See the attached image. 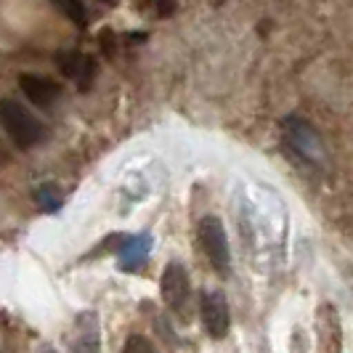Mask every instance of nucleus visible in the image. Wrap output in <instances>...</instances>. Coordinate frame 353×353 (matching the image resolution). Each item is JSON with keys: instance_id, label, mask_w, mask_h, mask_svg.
Listing matches in <instances>:
<instances>
[{"instance_id": "obj_1", "label": "nucleus", "mask_w": 353, "mask_h": 353, "mask_svg": "<svg viewBox=\"0 0 353 353\" xmlns=\"http://www.w3.org/2000/svg\"><path fill=\"white\" fill-rule=\"evenodd\" d=\"M0 120H3V130L19 149H30L43 139V125L37 123V117L21 106L14 99H6L0 104Z\"/></svg>"}, {"instance_id": "obj_2", "label": "nucleus", "mask_w": 353, "mask_h": 353, "mask_svg": "<svg viewBox=\"0 0 353 353\" xmlns=\"http://www.w3.org/2000/svg\"><path fill=\"white\" fill-rule=\"evenodd\" d=\"M199 245L205 250V255H208L212 268L226 276L231 268V252H229V236H226V229H223L221 218L205 215L199 221Z\"/></svg>"}, {"instance_id": "obj_3", "label": "nucleus", "mask_w": 353, "mask_h": 353, "mask_svg": "<svg viewBox=\"0 0 353 353\" xmlns=\"http://www.w3.org/2000/svg\"><path fill=\"white\" fill-rule=\"evenodd\" d=\"M159 292L162 301L168 303L170 311L176 314H186V305L192 298V284H189V274L181 263H168L162 271V282H159Z\"/></svg>"}, {"instance_id": "obj_4", "label": "nucleus", "mask_w": 353, "mask_h": 353, "mask_svg": "<svg viewBox=\"0 0 353 353\" xmlns=\"http://www.w3.org/2000/svg\"><path fill=\"white\" fill-rule=\"evenodd\" d=\"M199 316L208 330V335L221 340L229 335L231 316H229V303L223 298V292H205L199 301Z\"/></svg>"}, {"instance_id": "obj_5", "label": "nucleus", "mask_w": 353, "mask_h": 353, "mask_svg": "<svg viewBox=\"0 0 353 353\" xmlns=\"http://www.w3.org/2000/svg\"><path fill=\"white\" fill-rule=\"evenodd\" d=\"M152 252V234H136V236H123V245L117 250L120 268L123 271H139Z\"/></svg>"}, {"instance_id": "obj_6", "label": "nucleus", "mask_w": 353, "mask_h": 353, "mask_svg": "<svg viewBox=\"0 0 353 353\" xmlns=\"http://www.w3.org/2000/svg\"><path fill=\"white\" fill-rule=\"evenodd\" d=\"M19 88L35 106H48L59 96V85L51 77H40V74H30V72L19 74Z\"/></svg>"}, {"instance_id": "obj_7", "label": "nucleus", "mask_w": 353, "mask_h": 353, "mask_svg": "<svg viewBox=\"0 0 353 353\" xmlns=\"http://www.w3.org/2000/svg\"><path fill=\"white\" fill-rule=\"evenodd\" d=\"M37 205L43 208V210H48V212H56L59 210V205H61V192L53 186V183H46V186H40L37 189Z\"/></svg>"}, {"instance_id": "obj_8", "label": "nucleus", "mask_w": 353, "mask_h": 353, "mask_svg": "<svg viewBox=\"0 0 353 353\" xmlns=\"http://www.w3.org/2000/svg\"><path fill=\"white\" fill-rule=\"evenodd\" d=\"M123 353H159V351H157V345L146 335H130L125 340Z\"/></svg>"}, {"instance_id": "obj_9", "label": "nucleus", "mask_w": 353, "mask_h": 353, "mask_svg": "<svg viewBox=\"0 0 353 353\" xmlns=\"http://www.w3.org/2000/svg\"><path fill=\"white\" fill-rule=\"evenodd\" d=\"M59 8L67 14V17L77 24V27H85L88 24V11L83 3H74V0H67V3H59Z\"/></svg>"}, {"instance_id": "obj_10", "label": "nucleus", "mask_w": 353, "mask_h": 353, "mask_svg": "<svg viewBox=\"0 0 353 353\" xmlns=\"http://www.w3.org/2000/svg\"><path fill=\"white\" fill-rule=\"evenodd\" d=\"M43 353H56V351H53V348H46V351H43Z\"/></svg>"}]
</instances>
